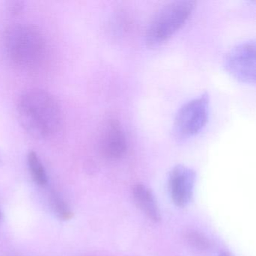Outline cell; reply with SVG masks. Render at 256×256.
Returning a JSON list of instances; mask_svg holds the SVG:
<instances>
[{
    "mask_svg": "<svg viewBox=\"0 0 256 256\" xmlns=\"http://www.w3.org/2000/svg\"><path fill=\"white\" fill-rule=\"evenodd\" d=\"M196 173L190 168L176 166L169 176L168 188L170 197L178 206H185L193 196Z\"/></svg>",
    "mask_w": 256,
    "mask_h": 256,
    "instance_id": "6",
    "label": "cell"
},
{
    "mask_svg": "<svg viewBox=\"0 0 256 256\" xmlns=\"http://www.w3.org/2000/svg\"><path fill=\"white\" fill-rule=\"evenodd\" d=\"M186 239L190 244L196 248L204 250L209 247V241L205 236L196 232H188L186 235Z\"/></svg>",
    "mask_w": 256,
    "mask_h": 256,
    "instance_id": "11",
    "label": "cell"
},
{
    "mask_svg": "<svg viewBox=\"0 0 256 256\" xmlns=\"http://www.w3.org/2000/svg\"><path fill=\"white\" fill-rule=\"evenodd\" d=\"M2 218V214H1V211H0V220Z\"/></svg>",
    "mask_w": 256,
    "mask_h": 256,
    "instance_id": "14",
    "label": "cell"
},
{
    "mask_svg": "<svg viewBox=\"0 0 256 256\" xmlns=\"http://www.w3.org/2000/svg\"><path fill=\"white\" fill-rule=\"evenodd\" d=\"M133 198L137 206L154 222L161 220V212L155 196L150 188L142 184H136L132 190Z\"/></svg>",
    "mask_w": 256,
    "mask_h": 256,
    "instance_id": "8",
    "label": "cell"
},
{
    "mask_svg": "<svg viewBox=\"0 0 256 256\" xmlns=\"http://www.w3.org/2000/svg\"><path fill=\"white\" fill-rule=\"evenodd\" d=\"M8 10L10 12L18 14L24 10V2L22 1H11L8 4Z\"/></svg>",
    "mask_w": 256,
    "mask_h": 256,
    "instance_id": "12",
    "label": "cell"
},
{
    "mask_svg": "<svg viewBox=\"0 0 256 256\" xmlns=\"http://www.w3.org/2000/svg\"><path fill=\"white\" fill-rule=\"evenodd\" d=\"M208 116L209 96L204 94L190 100L178 110L174 122L175 136L181 140L196 136L206 126Z\"/></svg>",
    "mask_w": 256,
    "mask_h": 256,
    "instance_id": "4",
    "label": "cell"
},
{
    "mask_svg": "<svg viewBox=\"0 0 256 256\" xmlns=\"http://www.w3.org/2000/svg\"><path fill=\"white\" fill-rule=\"evenodd\" d=\"M6 48L11 60L24 68H36L44 60L46 42L41 31L30 24L10 26L4 35Z\"/></svg>",
    "mask_w": 256,
    "mask_h": 256,
    "instance_id": "2",
    "label": "cell"
},
{
    "mask_svg": "<svg viewBox=\"0 0 256 256\" xmlns=\"http://www.w3.org/2000/svg\"><path fill=\"white\" fill-rule=\"evenodd\" d=\"M230 256V254H229V253L223 252V253H222L221 256Z\"/></svg>",
    "mask_w": 256,
    "mask_h": 256,
    "instance_id": "13",
    "label": "cell"
},
{
    "mask_svg": "<svg viewBox=\"0 0 256 256\" xmlns=\"http://www.w3.org/2000/svg\"><path fill=\"white\" fill-rule=\"evenodd\" d=\"M224 67L232 78L241 83H256V42L248 41L234 47L226 55Z\"/></svg>",
    "mask_w": 256,
    "mask_h": 256,
    "instance_id": "5",
    "label": "cell"
},
{
    "mask_svg": "<svg viewBox=\"0 0 256 256\" xmlns=\"http://www.w3.org/2000/svg\"><path fill=\"white\" fill-rule=\"evenodd\" d=\"M17 110L22 126L36 138L50 137L60 127V106L46 91L31 90L24 92L19 98Z\"/></svg>",
    "mask_w": 256,
    "mask_h": 256,
    "instance_id": "1",
    "label": "cell"
},
{
    "mask_svg": "<svg viewBox=\"0 0 256 256\" xmlns=\"http://www.w3.org/2000/svg\"><path fill=\"white\" fill-rule=\"evenodd\" d=\"M52 203L54 210L60 218L64 220H68L72 218V212L70 210L68 205L56 193L52 194Z\"/></svg>",
    "mask_w": 256,
    "mask_h": 256,
    "instance_id": "10",
    "label": "cell"
},
{
    "mask_svg": "<svg viewBox=\"0 0 256 256\" xmlns=\"http://www.w3.org/2000/svg\"><path fill=\"white\" fill-rule=\"evenodd\" d=\"M28 166L32 179L40 186H44L48 182L46 169L36 152L30 151L28 156Z\"/></svg>",
    "mask_w": 256,
    "mask_h": 256,
    "instance_id": "9",
    "label": "cell"
},
{
    "mask_svg": "<svg viewBox=\"0 0 256 256\" xmlns=\"http://www.w3.org/2000/svg\"><path fill=\"white\" fill-rule=\"evenodd\" d=\"M194 1H173L163 6L156 13L148 25L145 41L156 47L168 41L182 28L192 14Z\"/></svg>",
    "mask_w": 256,
    "mask_h": 256,
    "instance_id": "3",
    "label": "cell"
},
{
    "mask_svg": "<svg viewBox=\"0 0 256 256\" xmlns=\"http://www.w3.org/2000/svg\"><path fill=\"white\" fill-rule=\"evenodd\" d=\"M100 142L102 152L109 160H119L126 152V137L116 120H110L107 122Z\"/></svg>",
    "mask_w": 256,
    "mask_h": 256,
    "instance_id": "7",
    "label": "cell"
}]
</instances>
